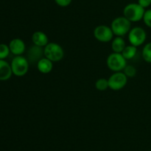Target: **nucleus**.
<instances>
[{"instance_id": "nucleus-1", "label": "nucleus", "mask_w": 151, "mask_h": 151, "mask_svg": "<svg viewBox=\"0 0 151 151\" xmlns=\"http://www.w3.org/2000/svg\"><path fill=\"white\" fill-rule=\"evenodd\" d=\"M145 10L138 3H129L123 9V16L131 22H139L143 19Z\"/></svg>"}, {"instance_id": "nucleus-2", "label": "nucleus", "mask_w": 151, "mask_h": 151, "mask_svg": "<svg viewBox=\"0 0 151 151\" xmlns=\"http://www.w3.org/2000/svg\"><path fill=\"white\" fill-rule=\"evenodd\" d=\"M111 28L113 31L114 35L116 36L123 37L128 34L131 29V22L125 16H119L112 21Z\"/></svg>"}, {"instance_id": "nucleus-3", "label": "nucleus", "mask_w": 151, "mask_h": 151, "mask_svg": "<svg viewBox=\"0 0 151 151\" xmlns=\"http://www.w3.org/2000/svg\"><path fill=\"white\" fill-rule=\"evenodd\" d=\"M44 57L47 58L52 62H57L63 58L64 50L58 43L49 42L44 47Z\"/></svg>"}, {"instance_id": "nucleus-4", "label": "nucleus", "mask_w": 151, "mask_h": 151, "mask_svg": "<svg viewBox=\"0 0 151 151\" xmlns=\"http://www.w3.org/2000/svg\"><path fill=\"white\" fill-rule=\"evenodd\" d=\"M106 64L109 69L113 72H121L127 65V60L122 53H111L106 59Z\"/></svg>"}, {"instance_id": "nucleus-5", "label": "nucleus", "mask_w": 151, "mask_h": 151, "mask_svg": "<svg viewBox=\"0 0 151 151\" xmlns=\"http://www.w3.org/2000/svg\"><path fill=\"white\" fill-rule=\"evenodd\" d=\"M10 65L13 74L16 76H24L29 70V62L27 58L22 56H16L12 60Z\"/></svg>"}, {"instance_id": "nucleus-6", "label": "nucleus", "mask_w": 151, "mask_h": 151, "mask_svg": "<svg viewBox=\"0 0 151 151\" xmlns=\"http://www.w3.org/2000/svg\"><path fill=\"white\" fill-rule=\"evenodd\" d=\"M147 38L145 30L141 27H134L128 33V41L131 45L139 47L144 44Z\"/></svg>"}, {"instance_id": "nucleus-7", "label": "nucleus", "mask_w": 151, "mask_h": 151, "mask_svg": "<svg viewBox=\"0 0 151 151\" xmlns=\"http://www.w3.org/2000/svg\"><path fill=\"white\" fill-rule=\"evenodd\" d=\"M128 77L122 71L115 72L108 78L109 88L112 90H120L125 87L128 82Z\"/></svg>"}, {"instance_id": "nucleus-8", "label": "nucleus", "mask_w": 151, "mask_h": 151, "mask_svg": "<svg viewBox=\"0 0 151 151\" xmlns=\"http://www.w3.org/2000/svg\"><path fill=\"white\" fill-rule=\"evenodd\" d=\"M114 36V35L111 27L107 25H98L94 30V38L100 42H109L113 39Z\"/></svg>"}, {"instance_id": "nucleus-9", "label": "nucleus", "mask_w": 151, "mask_h": 151, "mask_svg": "<svg viewBox=\"0 0 151 151\" xmlns=\"http://www.w3.org/2000/svg\"><path fill=\"white\" fill-rule=\"evenodd\" d=\"M10 53L16 56H22L25 51L26 46L24 41L19 38H16L12 39L9 44Z\"/></svg>"}, {"instance_id": "nucleus-10", "label": "nucleus", "mask_w": 151, "mask_h": 151, "mask_svg": "<svg viewBox=\"0 0 151 151\" xmlns=\"http://www.w3.org/2000/svg\"><path fill=\"white\" fill-rule=\"evenodd\" d=\"M27 56V60L28 62H29H29H30V63L36 62L37 64L38 61L41 59H42L43 56H44V48L33 44V45L29 48V50H28Z\"/></svg>"}, {"instance_id": "nucleus-11", "label": "nucleus", "mask_w": 151, "mask_h": 151, "mask_svg": "<svg viewBox=\"0 0 151 151\" xmlns=\"http://www.w3.org/2000/svg\"><path fill=\"white\" fill-rule=\"evenodd\" d=\"M32 41L35 45L44 47L49 43V38L45 33L42 31H35L32 35Z\"/></svg>"}, {"instance_id": "nucleus-12", "label": "nucleus", "mask_w": 151, "mask_h": 151, "mask_svg": "<svg viewBox=\"0 0 151 151\" xmlns=\"http://www.w3.org/2000/svg\"><path fill=\"white\" fill-rule=\"evenodd\" d=\"M13 74L11 65L5 60L0 59V81H6Z\"/></svg>"}, {"instance_id": "nucleus-13", "label": "nucleus", "mask_w": 151, "mask_h": 151, "mask_svg": "<svg viewBox=\"0 0 151 151\" xmlns=\"http://www.w3.org/2000/svg\"><path fill=\"white\" fill-rule=\"evenodd\" d=\"M37 69L43 74L50 73L53 69V62L46 57H43L38 62Z\"/></svg>"}, {"instance_id": "nucleus-14", "label": "nucleus", "mask_w": 151, "mask_h": 151, "mask_svg": "<svg viewBox=\"0 0 151 151\" xmlns=\"http://www.w3.org/2000/svg\"><path fill=\"white\" fill-rule=\"evenodd\" d=\"M125 47H126V44L122 37L116 36L112 39L111 49L114 53H122Z\"/></svg>"}, {"instance_id": "nucleus-15", "label": "nucleus", "mask_w": 151, "mask_h": 151, "mask_svg": "<svg viewBox=\"0 0 151 151\" xmlns=\"http://www.w3.org/2000/svg\"><path fill=\"white\" fill-rule=\"evenodd\" d=\"M137 47L134 45H131V44H130V45H126V47H125L123 51L122 52V56H124V58H125L127 61L134 59L136 56V55H137Z\"/></svg>"}, {"instance_id": "nucleus-16", "label": "nucleus", "mask_w": 151, "mask_h": 151, "mask_svg": "<svg viewBox=\"0 0 151 151\" xmlns=\"http://www.w3.org/2000/svg\"><path fill=\"white\" fill-rule=\"evenodd\" d=\"M143 59L147 63H151V42L147 43L144 46L142 52Z\"/></svg>"}, {"instance_id": "nucleus-17", "label": "nucleus", "mask_w": 151, "mask_h": 151, "mask_svg": "<svg viewBox=\"0 0 151 151\" xmlns=\"http://www.w3.org/2000/svg\"><path fill=\"white\" fill-rule=\"evenodd\" d=\"M95 87L97 90H100V91L106 90L108 88H109V80L105 78H98L95 82Z\"/></svg>"}, {"instance_id": "nucleus-18", "label": "nucleus", "mask_w": 151, "mask_h": 151, "mask_svg": "<svg viewBox=\"0 0 151 151\" xmlns=\"http://www.w3.org/2000/svg\"><path fill=\"white\" fill-rule=\"evenodd\" d=\"M122 72L125 73V75L128 78H133V77L135 76L136 74H137V69H136L135 67L133 66V65H127L126 67L124 68Z\"/></svg>"}, {"instance_id": "nucleus-19", "label": "nucleus", "mask_w": 151, "mask_h": 151, "mask_svg": "<svg viewBox=\"0 0 151 151\" xmlns=\"http://www.w3.org/2000/svg\"><path fill=\"white\" fill-rule=\"evenodd\" d=\"M10 53L9 45L5 44H0V59L4 60Z\"/></svg>"}, {"instance_id": "nucleus-20", "label": "nucleus", "mask_w": 151, "mask_h": 151, "mask_svg": "<svg viewBox=\"0 0 151 151\" xmlns=\"http://www.w3.org/2000/svg\"><path fill=\"white\" fill-rule=\"evenodd\" d=\"M143 21L146 26L151 28V9L145 10L144 16H143Z\"/></svg>"}, {"instance_id": "nucleus-21", "label": "nucleus", "mask_w": 151, "mask_h": 151, "mask_svg": "<svg viewBox=\"0 0 151 151\" xmlns=\"http://www.w3.org/2000/svg\"><path fill=\"white\" fill-rule=\"evenodd\" d=\"M56 4L62 7H68L72 3V0H54Z\"/></svg>"}, {"instance_id": "nucleus-22", "label": "nucleus", "mask_w": 151, "mask_h": 151, "mask_svg": "<svg viewBox=\"0 0 151 151\" xmlns=\"http://www.w3.org/2000/svg\"><path fill=\"white\" fill-rule=\"evenodd\" d=\"M137 3L145 9L151 5V0H138Z\"/></svg>"}]
</instances>
